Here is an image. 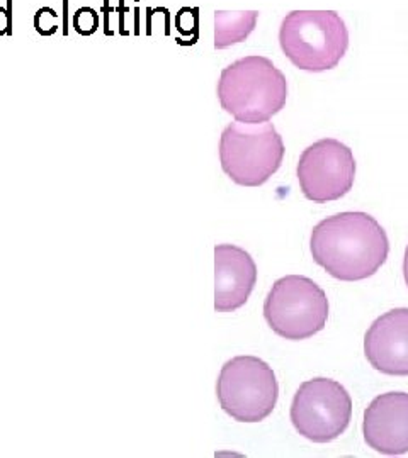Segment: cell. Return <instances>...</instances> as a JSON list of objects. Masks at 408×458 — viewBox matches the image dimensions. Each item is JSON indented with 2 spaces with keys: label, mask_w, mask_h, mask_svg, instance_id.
I'll list each match as a JSON object with an SVG mask.
<instances>
[{
  "label": "cell",
  "mask_w": 408,
  "mask_h": 458,
  "mask_svg": "<svg viewBox=\"0 0 408 458\" xmlns=\"http://www.w3.org/2000/svg\"><path fill=\"white\" fill-rule=\"evenodd\" d=\"M313 260L342 282L373 277L390 253L381 224L367 212H340L317 224L310 238Z\"/></svg>",
  "instance_id": "obj_1"
},
{
  "label": "cell",
  "mask_w": 408,
  "mask_h": 458,
  "mask_svg": "<svg viewBox=\"0 0 408 458\" xmlns=\"http://www.w3.org/2000/svg\"><path fill=\"white\" fill-rule=\"evenodd\" d=\"M216 92L222 109L235 121L257 124L284 109L288 80L271 60L250 55L223 68Z\"/></svg>",
  "instance_id": "obj_2"
},
{
  "label": "cell",
  "mask_w": 408,
  "mask_h": 458,
  "mask_svg": "<svg viewBox=\"0 0 408 458\" xmlns=\"http://www.w3.org/2000/svg\"><path fill=\"white\" fill-rule=\"evenodd\" d=\"M349 30L336 11H291L279 26V46L303 72L333 70L349 50Z\"/></svg>",
  "instance_id": "obj_3"
},
{
  "label": "cell",
  "mask_w": 408,
  "mask_h": 458,
  "mask_svg": "<svg viewBox=\"0 0 408 458\" xmlns=\"http://www.w3.org/2000/svg\"><path fill=\"white\" fill-rule=\"evenodd\" d=\"M284 141L269 121L230 122L219 138V163L227 177L242 187L264 185L284 159Z\"/></svg>",
  "instance_id": "obj_4"
},
{
  "label": "cell",
  "mask_w": 408,
  "mask_h": 458,
  "mask_svg": "<svg viewBox=\"0 0 408 458\" xmlns=\"http://www.w3.org/2000/svg\"><path fill=\"white\" fill-rule=\"evenodd\" d=\"M264 318L277 336L291 341L320 333L329 319L325 290L303 275L276 280L264 302Z\"/></svg>",
  "instance_id": "obj_5"
},
{
  "label": "cell",
  "mask_w": 408,
  "mask_h": 458,
  "mask_svg": "<svg viewBox=\"0 0 408 458\" xmlns=\"http://www.w3.org/2000/svg\"><path fill=\"white\" fill-rule=\"evenodd\" d=\"M216 394L230 418L238 423H260L274 411L279 384L264 360L240 355L222 367Z\"/></svg>",
  "instance_id": "obj_6"
},
{
  "label": "cell",
  "mask_w": 408,
  "mask_h": 458,
  "mask_svg": "<svg viewBox=\"0 0 408 458\" xmlns=\"http://www.w3.org/2000/svg\"><path fill=\"white\" fill-rule=\"evenodd\" d=\"M291 423L301 436L315 443L337 440L352 418V399L347 388L332 379L306 380L291 404Z\"/></svg>",
  "instance_id": "obj_7"
},
{
  "label": "cell",
  "mask_w": 408,
  "mask_h": 458,
  "mask_svg": "<svg viewBox=\"0 0 408 458\" xmlns=\"http://www.w3.org/2000/svg\"><path fill=\"white\" fill-rule=\"evenodd\" d=\"M300 189L308 200L326 204L349 194L356 178L352 150L336 138H324L303 150L296 166Z\"/></svg>",
  "instance_id": "obj_8"
},
{
  "label": "cell",
  "mask_w": 408,
  "mask_h": 458,
  "mask_svg": "<svg viewBox=\"0 0 408 458\" xmlns=\"http://www.w3.org/2000/svg\"><path fill=\"white\" fill-rule=\"evenodd\" d=\"M362 435L367 447L383 455L408 453V394L386 392L364 411Z\"/></svg>",
  "instance_id": "obj_9"
},
{
  "label": "cell",
  "mask_w": 408,
  "mask_h": 458,
  "mask_svg": "<svg viewBox=\"0 0 408 458\" xmlns=\"http://www.w3.org/2000/svg\"><path fill=\"white\" fill-rule=\"evenodd\" d=\"M364 355L374 370L385 375H408V308L381 314L367 329Z\"/></svg>",
  "instance_id": "obj_10"
},
{
  "label": "cell",
  "mask_w": 408,
  "mask_h": 458,
  "mask_svg": "<svg viewBox=\"0 0 408 458\" xmlns=\"http://www.w3.org/2000/svg\"><path fill=\"white\" fill-rule=\"evenodd\" d=\"M257 284L250 253L235 244L215 247V310L234 313L245 306Z\"/></svg>",
  "instance_id": "obj_11"
},
{
  "label": "cell",
  "mask_w": 408,
  "mask_h": 458,
  "mask_svg": "<svg viewBox=\"0 0 408 458\" xmlns=\"http://www.w3.org/2000/svg\"><path fill=\"white\" fill-rule=\"evenodd\" d=\"M257 11H216L215 12V48L227 50L243 43L255 30Z\"/></svg>",
  "instance_id": "obj_12"
},
{
  "label": "cell",
  "mask_w": 408,
  "mask_h": 458,
  "mask_svg": "<svg viewBox=\"0 0 408 458\" xmlns=\"http://www.w3.org/2000/svg\"><path fill=\"white\" fill-rule=\"evenodd\" d=\"M175 30L179 32L177 43L189 46L199 39V9L182 7L175 15Z\"/></svg>",
  "instance_id": "obj_13"
},
{
  "label": "cell",
  "mask_w": 408,
  "mask_h": 458,
  "mask_svg": "<svg viewBox=\"0 0 408 458\" xmlns=\"http://www.w3.org/2000/svg\"><path fill=\"white\" fill-rule=\"evenodd\" d=\"M72 26L82 36H92L99 30V14L92 7H80L73 14Z\"/></svg>",
  "instance_id": "obj_14"
},
{
  "label": "cell",
  "mask_w": 408,
  "mask_h": 458,
  "mask_svg": "<svg viewBox=\"0 0 408 458\" xmlns=\"http://www.w3.org/2000/svg\"><path fill=\"white\" fill-rule=\"evenodd\" d=\"M60 14L53 7H41L34 14V30L41 36H53L58 31Z\"/></svg>",
  "instance_id": "obj_15"
},
{
  "label": "cell",
  "mask_w": 408,
  "mask_h": 458,
  "mask_svg": "<svg viewBox=\"0 0 408 458\" xmlns=\"http://www.w3.org/2000/svg\"><path fill=\"white\" fill-rule=\"evenodd\" d=\"M158 27H160L162 34H169L170 27H169V11L162 9L160 7V20H157V18L153 15L152 9H146V34H157Z\"/></svg>",
  "instance_id": "obj_16"
},
{
  "label": "cell",
  "mask_w": 408,
  "mask_h": 458,
  "mask_svg": "<svg viewBox=\"0 0 408 458\" xmlns=\"http://www.w3.org/2000/svg\"><path fill=\"white\" fill-rule=\"evenodd\" d=\"M14 19H12V0H7V7H0V36H11Z\"/></svg>",
  "instance_id": "obj_17"
},
{
  "label": "cell",
  "mask_w": 408,
  "mask_h": 458,
  "mask_svg": "<svg viewBox=\"0 0 408 458\" xmlns=\"http://www.w3.org/2000/svg\"><path fill=\"white\" fill-rule=\"evenodd\" d=\"M102 12H104V34L106 36H114L116 34V24H114L113 18L116 15L117 7H111L109 6V0H106L104 6H102Z\"/></svg>",
  "instance_id": "obj_18"
},
{
  "label": "cell",
  "mask_w": 408,
  "mask_h": 458,
  "mask_svg": "<svg viewBox=\"0 0 408 458\" xmlns=\"http://www.w3.org/2000/svg\"><path fill=\"white\" fill-rule=\"evenodd\" d=\"M63 36H68V0H63Z\"/></svg>",
  "instance_id": "obj_19"
},
{
  "label": "cell",
  "mask_w": 408,
  "mask_h": 458,
  "mask_svg": "<svg viewBox=\"0 0 408 458\" xmlns=\"http://www.w3.org/2000/svg\"><path fill=\"white\" fill-rule=\"evenodd\" d=\"M403 277H405V282L408 285V247L405 249V259H403Z\"/></svg>",
  "instance_id": "obj_20"
},
{
  "label": "cell",
  "mask_w": 408,
  "mask_h": 458,
  "mask_svg": "<svg viewBox=\"0 0 408 458\" xmlns=\"http://www.w3.org/2000/svg\"><path fill=\"white\" fill-rule=\"evenodd\" d=\"M134 34H140V27H138V7L134 9Z\"/></svg>",
  "instance_id": "obj_21"
}]
</instances>
